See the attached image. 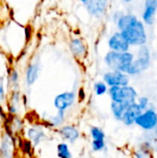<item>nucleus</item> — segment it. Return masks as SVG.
Segmentation results:
<instances>
[{
	"mask_svg": "<svg viewBox=\"0 0 157 158\" xmlns=\"http://www.w3.org/2000/svg\"><path fill=\"white\" fill-rule=\"evenodd\" d=\"M118 30L125 37L129 44L135 47L145 45L148 34L145 24L132 13H123L116 22Z\"/></svg>",
	"mask_w": 157,
	"mask_h": 158,
	"instance_id": "1",
	"label": "nucleus"
},
{
	"mask_svg": "<svg viewBox=\"0 0 157 158\" xmlns=\"http://www.w3.org/2000/svg\"><path fill=\"white\" fill-rule=\"evenodd\" d=\"M134 58L135 56L130 51L115 52L109 50L104 56V62L110 70H119L125 73Z\"/></svg>",
	"mask_w": 157,
	"mask_h": 158,
	"instance_id": "2",
	"label": "nucleus"
},
{
	"mask_svg": "<svg viewBox=\"0 0 157 158\" xmlns=\"http://www.w3.org/2000/svg\"><path fill=\"white\" fill-rule=\"evenodd\" d=\"M152 63V54L150 48L145 44L139 47L137 52V57L131 62L126 70V74L130 76H137L146 71Z\"/></svg>",
	"mask_w": 157,
	"mask_h": 158,
	"instance_id": "3",
	"label": "nucleus"
},
{
	"mask_svg": "<svg viewBox=\"0 0 157 158\" xmlns=\"http://www.w3.org/2000/svg\"><path fill=\"white\" fill-rule=\"evenodd\" d=\"M107 94L110 96L111 102L116 103H124L127 105H130L136 103L138 99V92L131 85L109 87Z\"/></svg>",
	"mask_w": 157,
	"mask_h": 158,
	"instance_id": "4",
	"label": "nucleus"
},
{
	"mask_svg": "<svg viewBox=\"0 0 157 158\" xmlns=\"http://www.w3.org/2000/svg\"><path fill=\"white\" fill-rule=\"evenodd\" d=\"M134 125L146 132H153L157 129V112L153 107H149L142 111L140 116L136 118Z\"/></svg>",
	"mask_w": 157,
	"mask_h": 158,
	"instance_id": "5",
	"label": "nucleus"
},
{
	"mask_svg": "<svg viewBox=\"0 0 157 158\" xmlns=\"http://www.w3.org/2000/svg\"><path fill=\"white\" fill-rule=\"evenodd\" d=\"M103 81L108 86H127L130 85V77L119 70H108L103 75Z\"/></svg>",
	"mask_w": 157,
	"mask_h": 158,
	"instance_id": "6",
	"label": "nucleus"
},
{
	"mask_svg": "<svg viewBox=\"0 0 157 158\" xmlns=\"http://www.w3.org/2000/svg\"><path fill=\"white\" fill-rule=\"evenodd\" d=\"M107 46L110 51L115 52H128L130 49V45L119 31L113 32L109 36Z\"/></svg>",
	"mask_w": 157,
	"mask_h": 158,
	"instance_id": "7",
	"label": "nucleus"
},
{
	"mask_svg": "<svg viewBox=\"0 0 157 158\" xmlns=\"http://www.w3.org/2000/svg\"><path fill=\"white\" fill-rule=\"evenodd\" d=\"M16 143L13 134L6 132L0 141V158H15Z\"/></svg>",
	"mask_w": 157,
	"mask_h": 158,
	"instance_id": "8",
	"label": "nucleus"
},
{
	"mask_svg": "<svg viewBox=\"0 0 157 158\" xmlns=\"http://www.w3.org/2000/svg\"><path fill=\"white\" fill-rule=\"evenodd\" d=\"M69 50L72 56L79 60H82L88 54V48L84 40L81 37H73L68 44Z\"/></svg>",
	"mask_w": 157,
	"mask_h": 158,
	"instance_id": "9",
	"label": "nucleus"
},
{
	"mask_svg": "<svg viewBox=\"0 0 157 158\" xmlns=\"http://www.w3.org/2000/svg\"><path fill=\"white\" fill-rule=\"evenodd\" d=\"M109 1L110 0H92L85 6V7L91 16L100 19L106 14Z\"/></svg>",
	"mask_w": 157,
	"mask_h": 158,
	"instance_id": "10",
	"label": "nucleus"
},
{
	"mask_svg": "<svg viewBox=\"0 0 157 158\" xmlns=\"http://www.w3.org/2000/svg\"><path fill=\"white\" fill-rule=\"evenodd\" d=\"M76 94L73 92H63L57 94L54 99V106L57 111H66L75 102Z\"/></svg>",
	"mask_w": 157,
	"mask_h": 158,
	"instance_id": "11",
	"label": "nucleus"
},
{
	"mask_svg": "<svg viewBox=\"0 0 157 158\" xmlns=\"http://www.w3.org/2000/svg\"><path fill=\"white\" fill-rule=\"evenodd\" d=\"M157 12V0H144L143 9L142 13V20L147 25L151 26L155 22Z\"/></svg>",
	"mask_w": 157,
	"mask_h": 158,
	"instance_id": "12",
	"label": "nucleus"
},
{
	"mask_svg": "<svg viewBox=\"0 0 157 158\" xmlns=\"http://www.w3.org/2000/svg\"><path fill=\"white\" fill-rule=\"evenodd\" d=\"M56 132L67 143L73 144L81 137L80 131L73 125H63L56 129Z\"/></svg>",
	"mask_w": 157,
	"mask_h": 158,
	"instance_id": "13",
	"label": "nucleus"
},
{
	"mask_svg": "<svg viewBox=\"0 0 157 158\" xmlns=\"http://www.w3.org/2000/svg\"><path fill=\"white\" fill-rule=\"evenodd\" d=\"M26 137L33 146H37L46 139V133L43 126L33 125L26 130Z\"/></svg>",
	"mask_w": 157,
	"mask_h": 158,
	"instance_id": "14",
	"label": "nucleus"
},
{
	"mask_svg": "<svg viewBox=\"0 0 157 158\" xmlns=\"http://www.w3.org/2000/svg\"><path fill=\"white\" fill-rule=\"evenodd\" d=\"M20 103H21V94L19 90H12L9 98L6 99V106L7 114L11 116L18 115L19 109H20Z\"/></svg>",
	"mask_w": 157,
	"mask_h": 158,
	"instance_id": "15",
	"label": "nucleus"
},
{
	"mask_svg": "<svg viewBox=\"0 0 157 158\" xmlns=\"http://www.w3.org/2000/svg\"><path fill=\"white\" fill-rule=\"evenodd\" d=\"M141 113H142V110L139 107L137 103L130 104L127 107V109L122 117L121 122H123V124L126 126H129V127L132 126V125H134L136 118L140 116Z\"/></svg>",
	"mask_w": 157,
	"mask_h": 158,
	"instance_id": "16",
	"label": "nucleus"
},
{
	"mask_svg": "<svg viewBox=\"0 0 157 158\" xmlns=\"http://www.w3.org/2000/svg\"><path fill=\"white\" fill-rule=\"evenodd\" d=\"M40 65L37 62L30 63L25 70V82L28 86L33 85L39 78Z\"/></svg>",
	"mask_w": 157,
	"mask_h": 158,
	"instance_id": "17",
	"label": "nucleus"
},
{
	"mask_svg": "<svg viewBox=\"0 0 157 158\" xmlns=\"http://www.w3.org/2000/svg\"><path fill=\"white\" fill-rule=\"evenodd\" d=\"M130 105L124 104V103H116V102H111L110 105V108H111V112L112 115L114 117V118L118 121H121L122 117L127 109V107Z\"/></svg>",
	"mask_w": 157,
	"mask_h": 158,
	"instance_id": "18",
	"label": "nucleus"
},
{
	"mask_svg": "<svg viewBox=\"0 0 157 158\" xmlns=\"http://www.w3.org/2000/svg\"><path fill=\"white\" fill-rule=\"evenodd\" d=\"M153 145L149 142H144L140 146L139 149L134 151L133 156L134 158H151Z\"/></svg>",
	"mask_w": 157,
	"mask_h": 158,
	"instance_id": "19",
	"label": "nucleus"
},
{
	"mask_svg": "<svg viewBox=\"0 0 157 158\" xmlns=\"http://www.w3.org/2000/svg\"><path fill=\"white\" fill-rule=\"evenodd\" d=\"M66 119L65 111H58L56 116L50 117V118L46 121V124L49 128H59L63 126Z\"/></svg>",
	"mask_w": 157,
	"mask_h": 158,
	"instance_id": "20",
	"label": "nucleus"
},
{
	"mask_svg": "<svg viewBox=\"0 0 157 158\" xmlns=\"http://www.w3.org/2000/svg\"><path fill=\"white\" fill-rule=\"evenodd\" d=\"M19 82V73L16 69H11L7 73V85L12 90H18Z\"/></svg>",
	"mask_w": 157,
	"mask_h": 158,
	"instance_id": "21",
	"label": "nucleus"
},
{
	"mask_svg": "<svg viewBox=\"0 0 157 158\" xmlns=\"http://www.w3.org/2000/svg\"><path fill=\"white\" fill-rule=\"evenodd\" d=\"M56 152H57V156L59 158H73L68 143L65 142H62L57 144Z\"/></svg>",
	"mask_w": 157,
	"mask_h": 158,
	"instance_id": "22",
	"label": "nucleus"
},
{
	"mask_svg": "<svg viewBox=\"0 0 157 158\" xmlns=\"http://www.w3.org/2000/svg\"><path fill=\"white\" fill-rule=\"evenodd\" d=\"M108 88H109V87H108L103 81H96V82H94V84H93V91H94V94H95L97 96H102V95L107 94Z\"/></svg>",
	"mask_w": 157,
	"mask_h": 158,
	"instance_id": "23",
	"label": "nucleus"
},
{
	"mask_svg": "<svg viewBox=\"0 0 157 158\" xmlns=\"http://www.w3.org/2000/svg\"><path fill=\"white\" fill-rule=\"evenodd\" d=\"M90 134H91L92 140H93V141L105 140V133L99 127H92L90 129Z\"/></svg>",
	"mask_w": 157,
	"mask_h": 158,
	"instance_id": "24",
	"label": "nucleus"
},
{
	"mask_svg": "<svg viewBox=\"0 0 157 158\" xmlns=\"http://www.w3.org/2000/svg\"><path fill=\"white\" fill-rule=\"evenodd\" d=\"M23 127H24V122L21 118H18V117H14L13 118V120H12V123L11 125L8 127V129H10V132L13 131L15 133H18L19 131H21L23 130Z\"/></svg>",
	"mask_w": 157,
	"mask_h": 158,
	"instance_id": "25",
	"label": "nucleus"
},
{
	"mask_svg": "<svg viewBox=\"0 0 157 158\" xmlns=\"http://www.w3.org/2000/svg\"><path fill=\"white\" fill-rule=\"evenodd\" d=\"M91 146H92V149H93V152H102L106 147L105 140H101V141H93V140H92Z\"/></svg>",
	"mask_w": 157,
	"mask_h": 158,
	"instance_id": "26",
	"label": "nucleus"
},
{
	"mask_svg": "<svg viewBox=\"0 0 157 158\" xmlns=\"http://www.w3.org/2000/svg\"><path fill=\"white\" fill-rule=\"evenodd\" d=\"M136 103L138 104L139 107L141 108L142 111H144L146 110L147 108L150 107V100L147 96H141V97H138Z\"/></svg>",
	"mask_w": 157,
	"mask_h": 158,
	"instance_id": "27",
	"label": "nucleus"
},
{
	"mask_svg": "<svg viewBox=\"0 0 157 158\" xmlns=\"http://www.w3.org/2000/svg\"><path fill=\"white\" fill-rule=\"evenodd\" d=\"M6 93L5 86V78L0 76V104H6Z\"/></svg>",
	"mask_w": 157,
	"mask_h": 158,
	"instance_id": "28",
	"label": "nucleus"
},
{
	"mask_svg": "<svg viewBox=\"0 0 157 158\" xmlns=\"http://www.w3.org/2000/svg\"><path fill=\"white\" fill-rule=\"evenodd\" d=\"M32 27L31 25H26L23 27V35H24V40H25V43L28 44L31 38H32Z\"/></svg>",
	"mask_w": 157,
	"mask_h": 158,
	"instance_id": "29",
	"label": "nucleus"
},
{
	"mask_svg": "<svg viewBox=\"0 0 157 158\" xmlns=\"http://www.w3.org/2000/svg\"><path fill=\"white\" fill-rule=\"evenodd\" d=\"M122 14H123L122 11H115L112 14V20L114 21V23H116L118 20V19L122 16Z\"/></svg>",
	"mask_w": 157,
	"mask_h": 158,
	"instance_id": "30",
	"label": "nucleus"
},
{
	"mask_svg": "<svg viewBox=\"0 0 157 158\" xmlns=\"http://www.w3.org/2000/svg\"><path fill=\"white\" fill-rule=\"evenodd\" d=\"M6 117H7V116H6V111H5V109H4L2 104H0V118H1V119H6Z\"/></svg>",
	"mask_w": 157,
	"mask_h": 158,
	"instance_id": "31",
	"label": "nucleus"
},
{
	"mask_svg": "<svg viewBox=\"0 0 157 158\" xmlns=\"http://www.w3.org/2000/svg\"><path fill=\"white\" fill-rule=\"evenodd\" d=\"M91 1H92V0H80V2H81L82 5H84V6H86L87 4H89Z\"/></svg>",
	"mask_w": 157,
	"mask_h": 158,
	"instance_id": "32",
	"label": "nucleus"
},
{
	"mask_svg": "<svg viewBox=\"0 0 157 158\" xmlns=\"http://www.w3.org/2000/svg\"><path fill=\"white\" fill-rule=\"evenodd\" d=\"M122 1H123L124 3H127V4H129V3H131L133 0H122Z\"/></svg>",
	"mask_w": 157,
	"mask_h": 158,
	"instance_id": "33",
	"label": "nucleus"
},
{
	"mask_svg": "<svg viewBox=\"0 0 157 158\" xmlns=\"http://www.w3.org/2000/svg\"><path fill=\"white\" fill-rule=\"evenodd\" d=\"M155 156L157 158V143L156 145H155Z\"/></svg>",
	"mask_w": 157,
	"mask_h": 158,
	"instance_id": "34",
	"label": "nucleus"
},
{
	"mask_svg": "<svg viewBox=\"0 0 157 158\" xmlns=\"http://www.w3.org/2000/svg\"><path fill=\"white\" fill-rule=\"evenodd\" d=\"M154 132H155V138H156V140H157V129L155 131H154Z\"/></svg>",
	"mask_w": 157,
	"mask_h": 158,
	"instance_id": "35",
	"label": "nucleus"
}]
</instances>
